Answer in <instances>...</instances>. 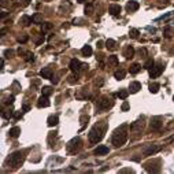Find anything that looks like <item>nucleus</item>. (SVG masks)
Wrapping results in <instances>:
<instances>
[{"label": "nucleus", "instance_id": "1", "mask_svg": "<svg viewBox=\"0 0 174 174\" xmlns=\"http://www.w3.org/2000/svg\"><path fill=\"white\" fill-rule=\"evenodd\" d=\"M128 140V126L126 125H122L121 128H118L117 130L114 132L112 134V144L114 147H122Z\"/></svg>", "mask_w": 174, "mask_h": 174}, {"label": "nucleus", "instance_id": "2", "mask_svg": "<svg viewBox=\"0 0 174 174\" xmlns=\"http://www.w3.org/2000/svg\"><path fill=\"white\" fill-rule=\"evenodd\" d=\"M24 163V154L21 151H17L7 158V165L11 166L13 169H18Z\"/></svg>", "mask_w": 174, "mask_h": 174}, {"label": "nucleus", "instance_id": "3", "mask_svg": "<svg viewBox=\"0 0 174 174\" xmlns=\"http://www.w3.org/2000/svg\"><path fill=\"white\" fill-rule=\"evenodd\" d=\"M112 106H114V100H111L110 97H101V99H99L97 104H96V107H97L99 111L108 110V108H111Z\"/></svg>", "mask_w": 174, "mask_h": 174}, {"label": "nucleus", "instance_id": "4", "mask_svg": "<svg viewBox=\"0 0 174 174\" xmlns=\"http://www.w3.org/2000/svg\"><path fill=\"white\" fill-rule=\"evenodd\" d=\"M81 147H82V141H81V138H80V137H75V138H73V140L67 144V151L70 152V154H74V152H77Z\"/></svg>", "mask_w": 174, "mask_h": 174}, {"label": "nucleus", "instance_id": "5", "mask_svg": "<svg viewBox=\"0 0 174 174\" xmlns=\"http://www.w3.org/2000/svg\"><path fill=\"white\" fill-rule=\"evenodd\" d=\"M101 138H103V130L99 128H93L89 133V141L91 143H99Z\"/></svg>", "mask_w": 174, "mask_h": 174}, {"label": "nucleus", "instance_id": "6", "mask_svg": "<svg viewBox=\"0 0 174 174\" xmlns=\"http://www.w3.org/2000/svg\"><path fill=\"white\" fill-rule=\"evenodd\" d=\"M163 70H165V66H163L162 63H159V64H156V66L149 69V77H151V78H156V77H159V75L162 74Z\"/></svg>", "mask_w": 174, "mask_h": 174}, {"label": "nucleus", "instance_id": "7", "mask_svg": "<svg viewBox=\"0 0 174 174\" xmlns=\"http://www.w3.org/2000/svg\"><path fill=\"white\" fill-rule=\"evenodd\" d=\"M69 67H70V70H71V71H78V70L82 67V64H81V62L78 60V59H71V60H70V66H69Z\"/></svg>", "mask_w": 174, "mask_h": 174}, {"label": "nucleus", "instance_id": "8", "mask_svg": "<svg viewBox=\"0 0 174 174\" xmlns=\"http://www.w3.org/2000/svg\"><path fill=\"white\" fill-rule=\"evenodd\" d=\"M140 89H141V84H140L138 81L130 82V85H129V92H130V93H137Z\"/></svg>", "mask_w": 174, "mask_h": 174}, {"label": "nucleus", "instance_id": "9", "mask_svg": "<svg viewBox=\"0 0 174 174\" xmlns=\"http://www.w3.org/2000/svg\"><path fill=\"white\" fill-rule=\"evenodd\" d=\"M51 103L50 100H48V96H45V95H43L40 99L37 100V106L40 107V108H43V107H48Z\"/></svg>", "mask_w": 174, "mask_h": 174}, {"label": "nucleus", "instance_id": "10", "mask_svg": "<svg viewBox=\"0 0 174 174\" xmlns=\"http://www.w3.org/2000/svg\"><path fill=\"white\" fill-rule=\"evenodd\" d=\"M161 149V147H158V145H149L148 148L144 151V156H151V155H154L155 152H158Z\"/></svg>", "mask_w": 174, "mask_h": 174}, {"label": "nucleus", "instance_id": "11", "mask_svg": "<svg viewBox=\"0 0 174 174\" xmlns=\"http://www.w3.org/2000/svg\"><path fill=\"white\" fill-rule=\"evenodd\" d=\"M126 10H128L129 13H133V11L138 10V1H136V0L128 1V4H126Z\"/></svg>", "mask_w": 174, "mask_h": 174}, {"label": "nucleus", "instance_id": "12", "mask_svg": "<svg viewBox=\"0 0 174 174\" xmlns=\"http://www.w3.org/2000/svg\"><path fill=\"white\" fill-rule=\"evenodd\" d=\"M124 56L126 59H132V58L134 56V48H133L132 45H128V47L124 50Z\"/></svg>", "mask_w": 174, "mask_h": 174}, {"label": "nucleus", "instance_id": "13", "mask_svg": "<svg viewBox=\"0 0 174 174\" xmlns=\"http://www.w3.org/2000/svg\"><path fill=\"white\" fill-rule=\"evenodd\" d=\"M108 152H110L108 147H104V145H100L95 149V155H107Z\"/></svg>", "mask_w": 174, "mask_h": 174}, {"label": "nucleus", "instance_id": "14", "mask_svg": "<svg viewBox=\"0 0 174 174\" xmlns=\"http://www.w3.org/2000/svg\"><path fill=\"white\" fill-rule=\"evenodd\" d=\"M40 75L43 78H52V69L51 67H44L41 71H40Z\"/></svg>", "mask_w": 174, "mask_h": 174}, {"label": "nucleus", "instance_id": "15", "mask_svg": "<svg viewBox=\"0 0 174 174\" xmlns=\"http://www.w3.org/2000/svg\"><path fill=\"white\" fill-rule=\"evenodd\" d=\"M108 11H110V14H111V15L117 17V15H119V13H121V6H118V4H111Z\"/></svg>", "mask_w": 174, "mask_h": 174}, {"label": "nucleus", "instance_id": "16", "mask_svg": "<svg viewBox=\"0 0 174 174\" xmlns=\"http://www.w3.org/2000/svg\"><path fill=\"white\" fill-rule=\"evenodd\" d=\"M162 125H163V122H162L159 118H155V119L151 121V128L155 129V130H159V129L162 128Z\"/></svg>", "mask_w": 174, "mask_h": 174}, {"label": "nucleus", "instance_id": "17", "mask_svg": "<svg viewBox=\"0 0 174 174\" xmlns=\"http://www.w3.org/2000/svg\"><path fill=\"white\" fill-rule=\"evenodd\" d=\"M8 134H10V137L17 138V137L21 134V128H18V126H14V128H11V129H10V132H8Z\"/></svg>", "mask_w": 174, "mask_h": 174}, {"label": "nucleus", "instance_id": "18", "mask_svg": "<svg viewBox=\"0 0 174 174\" xmlns=\"http://www.w3.org/2000/svg\"><path fill=\"white\" fill-rule=\"evenodd\" d=\"M125 75H126V71H125L124 69H119V70H117V71L114 73V77H115L117 80H124Z\"/></svg>", "mask_w": 174, "mask_h": 174}, {"label": "nucleus", "instance_id": "19", "mask_svg": "<svg viewBox=\"0 0 174 174\" xmlns=\"http://www.w3.org/2000/svg\"><path fill=\"white\" fill-rule=\"evenodd\" d=\"M58 122H59V118L56 117V115H51V117H48V126H56L58 125Z\"/></svg>", "mask_w": 174, "mask_h": 174}, {"label": "nucleus", "instance_id": "20", "mask_svg": "<svg viewBox=\"0 0 174 174\" xmlns=\"http://www.w3.org/2000/svg\"><path fill=\"white\" fill-rule=\"evenodd\" d=\"M159 88H161V85H159L158 82H151V84H149V92H151V93H158Z\"/></svg>", "mask_w": 174, "mask_h": 174}, {"label": "nucleus", "instance_id": "21", "mask_svg": "<svg viewBox=\"0 0 174 174\" xmlns=\"http://www.w3.org/2000/svg\"><path fill=\"white\" fill-rule=\"evenodd\" d=\"M81 52H82L84 56H91L92 55V48H91V45H84L82 50H81Z\"/></svg>", "mask_w": 174, "mask_h": 174}, {"label": "nucleus", "instance_id": "22", "mask_svg": "<svg viewBox=\"0 0 174 174\" xmlns=\"http://www.w3.org/2000/svg\"><path fill=\"white\" fill-rule=\"evenodd\" d=\"M140 70H141V66H140L138 63H133L130 66V69H129V71H130L132 74H137Z\"/></svg>", "mask_w": 174, "mask_h": 174}, {"label": "nucleus", "instance_id": "23", "mask_svg": "<svg viewBox=\"0 0 174 174\" xmlns=\"http://www.w3.org/2000/svg\"><path fill=\"white\" fill-rule=\"evenodd\" d=\"M21 24L24 26H29L30 24H33V21H32L30 17H28V15H24L22 18H21Z\"/></svg>", "mask_w": 174, "mask_h": 174}, {"label": "nucleus", "instance_id": "24", "mask_svg": "<svg viewBox=\"0 0 174 174\" xmlns=\"http://www.w3.org/2000/svg\"><path fill=\"white\" fill-rule=\"evenodd\" d=\"M141 128H143V122H140V121H137V122H133L130 125V129L132 130H141Z\"/></svg>", "mask_w": 174, "mask_h": 174}, {"label": "nucleus", "instance_id": "25", "mask_svg": "<svg viewBox=\"0 0 174 174\" xmlns=\"http://www.w3.org/2000/svg\"><path fill=\"white\" fill-rule=\"evenodd\" d=\"M128 95H129V91H126V89H121L118 93H117V96H118L119 99H122V100H125L126 97H128Z\"/></svg>", "mask_w": 174, "mask_h": 174}, {"label": "nucleus", "instance_id": "26", "mask_svg": "<svg viewBox=\"0 0 174 174\" xmlns=\"http://www.w3.org/2000/svg\"><path fill=\"white\" fill-rule=\"evenodd\" d=\"M106 47L108 48V50H111V51H114L117 47H115V41L114 40H111V38H108L106 41Z\"/></svg>", "mask_w": 174, "mask_h": 174}, {"label": "nucleus", "instance_id": "27", "mask_svg": "<svg viewBox=\"0 0 174 174\" xmlns=\"http://www.w3.org/2000/svg\"><path fill=\"white\" fill-rule=\"evenodd\" d=\"M14 110H7V111H3V118H6V119H10V118H13L14 117Z\"/></svg>", "mask_w": 174, "mask_h": 174}, {"label": "nucleus", "instance_id": "28", "mask_svg": "<svg viewBox=\"0 0 174 174\" xmlns=\"http://www.w3.org/2000/svg\"><path fill=\"white\" fill-rule=\"evenodd\" d=\"M118 64V58L117 56H108V66H115Z\"/></svg>", "mask_w": 174, "mask_h": 174}, {"label": "nucleus", "instance_id": "29", "mask_svg": "<svg viewBox=\"0 0 174 174\" xmlns=\"http://www.w3.org/2000/svg\"><path fill=\"white\" fill-rule=\"evenodd\" d=\"M154 66H155V62H154V59H148V60L145 62V64H144V69L149 70V69L154 67Z\"/></svg>", "mask_w": 174, "mask_h": 174}, {"label": "nucleus", "instance_id": "30", "mask_svg": "<svg viewBox=\"0 0 174 174\" xmlns=\"http://www.w3.org/2000/svg\"><path fill=\"white\" fill-rule=\"evenodd\" d=\"M41 15H40V14H34V15H33V17H32V21H33V24H40V22H41Z\"/></svg>", "mask_w": 174, "mask_h": 174}, {"label": "nucleus", "instance_id": "31", "mask_svg": "<svg viewBox=\"0 0 174 174\" xmlns=\"http://www.w3.org/2000/svg\"><path fill=\"white\" fill-rule=\"evenodd\" d=\"M138 34H140V32L137 30V29H130V32H129V36H130L132 38H137Z\"/></svg>", "mask_w": 174, "mask_h": 174}, {"label": "nucleus", "instance_id": "32", "mask_svg": "<svg viewBox=\"0 0 174 174\" xmlns=\"http://www.w3.org/2000/svg\"><path fill=\"white\" fill-rule=\"evenodd\" d=\"M41 92H43V95H45V96H50V95L52 93V89H51V87H43Z\"/></svg>", "mask_w": 174, "mask_h": 174}, {"label": "nucleus", "instance_id": "33", "mask_svg": "<svg viewBox=\"0 0 174 174\" xmlns=\"http://www.w3.org/2000/svg\"><path fill=\"white\" fill-rule=\"evenodd\" d=\"M92 13H93V6L92 4H87L85 6V14L87 15H92Z\"/></svg>", "mask_w": 174, "mask_h": 174}, {"label": "nucleus", "instance_id": "34", "mask_svg": "<svg viewBox=\"0 0 174 174\" xmlns=\"http://www.w3.org/2000/svg\"><path fill=\"white\" fill-rule=\"evenodd\" d=\"M52 28V24H43V26H41V32L43 33H45V32H48Z\"/></svg>", "mask_w": 174, "mask_h": 174}, {"label": "nucleus", "instance_id": "35", "mask_svg": "<svg viewBox=\"0 0 174 174\" xmlns=\"http://www.w3.org/2000/svg\"><path fill=\"white\" fill-rule=\"evenodd\" d=\"M171 34H173V29H171V28H166V29H165V37L170 38Z\"/></svg>", "mask_w": 174, "mask_h": 174}, {"label": "nucleus", "instance_id": "36", "mask_svg": "<svg viewBox=\"0 0 174 174\" xmlns=\"http://www.w3.org/2000/svg\"><path fill=\"white\" fill-rule=\"evenodd\" d=\"M25 60H26V62H33V60H34V55L30 54V52H28L26 56H25Z\"/></svg>", "mask_w": 174, "mask_h": 174}, {"label": "nucleus", "instance_id": "37", "mask_svg": "<svg viewBox=\"0 0 174 174\" xmlns=\"http://www.w3.org/2000/svg\"><path fill=\"white\" fill-rule=\"evenodd\" d=\"M28 40H29V37H28V34H22V36H19L18 37V41L19 43H26V41H28Z\"/></svg>", "mask_w": 174, "mask_h": 174}, {"label": "nucleus", "instance_id": "38", "mask_svg": "<svg viewBox=\"0 0 174 174\" xmlns=\"http://www.w3.org/2000/svg\"><path fill=\"white\" fill-rule=\"evenodd\" d=\"M4 56H6V58H13V56H14V51L13 50H6V51H4Z\"/></svg>", "mask_w": 174, "mask_h": 174}, {"label": "nucleus", "instance_id": "39", "mask_svg": "<svg viewBox=\"0 0 174 174\" xmlns=\"http://www.w3.org/2000/svg\"><path fill=\"white\" fill-rule=\"evenodd\" d=\"M129 107H130V106H129V103L125 100L124 104H122V107H121V108H122V111H128V110H129Z\"/></svg>", "mask_w": 174, "mask_h": 174}, {"label": "nucleus", "instance_id": "40", "mask_svg": "<svg viewBox=\"0 0 174 174\" xmlns=\"http://www.w3.org/2000/svg\"><path fill=\"white\" fill-rule=\"evenodd\" d=\"M22 114H24L22 111H15V112H14V118H15V119H19L21 117H22Z\"/></svg>", "mask_w": 174, "mask_h": 174}, {"label": "nucleus", "instance_id": "41", "mask_svg": "<svg viewBox=\"0 0 174 174\" xmlns=\"http://www.w3.org/2000/svg\"><path fill=\"white\" fill-rule=\"evenodd\" d=\"M7 104H13L14 103V95H11V96H8V99L6 100Z\"/></svg>", "mask_w": 174, "mask_h": 174}, {"label": "nucleus", "instance_id": "42", "mask_svg": "<svg viewBox=\"0 0 174 174\" xmlns=\"http://www.w3.org/2000/svg\"><path fill=\"white\" fill-rule=\"evenodd\" d=\"M88 121H89V117H82L81 118V124H82V126L85 124H88Z\"/></svg>", "mask_w": 174, "mask_h": 174}, {"label": "nucleus", "instance_id": "43", "mask_svg": "<svg viewBox=\"0 0 174 174\" xmlns=\"http://www.w3.org/2000/svg\"><path fill=\"white\" fill-rule=\"evenodd\" d=\"M32 0H19V3L22 4V6H28V4H30Z\"/></svg>", "mask_w": 174, "mask_h": 174}, {"label": "nucleus", "instance_id": "44", "mask_svg": "<svg viewBox=\"0 0 174 174\" xmlns=\"http://www.w3.org/2000/svg\"><path fill=\"white\" fill-rule=\"evenodd\" d=\"M138 54H140L141 56H145L147 55V50H145V48H141V50L138 51Z\"/></svg>", "mask_w": 174, "mask_h": 174}, {"label": "nucleus", "instance_id": "45", "mask_svg": "<svg viewBox=\"0 0 174 174\" xmlns=\"http://www.w3.org/2000/svg\"><path fill=\"white\" fill-rule=\"evenodd\" d=\"M133 170L132 169H124V170H121V173H132Z\"/></svg>", "mask_w": 174, "mask_h": 174}, {"label": "nucleus", "instance_id": "46", "mask_svg": "<svg viewBox=\"0 0 174 174\" xmlns=\"http://www.w3.org/2000/svg\"><path fill=\"white\" fill-rule=\"evenodd\" d=\"M104 47V43L103 41H97V48H103Z\"/></svg>", "mask_w": 174, "mask_h": 174}, {"label": "nucleus", "instance_id": "47", "mask_svg": "<svg viewBox=\"0 0 174 174\" xmlns=\"http://www.w3.org/2000/svg\"><path fill=\"white\" fill-rule=\"evenodd\" d=\"M29 110H30V107L28 106V104H25V106H24V111H29Z\"/></svg>", "mask_w": 174, "mask_h": 174}, {"label": "nucleus", "instance_id": "48", "mask_svg": "<svg viewBox=\"0 0 174 174\" xmlns=\"http://www.w3.org/2000/svg\"><path fill=\"white\" fill-rule=\"evenodd\" d=\"M77 1H78V3H85L87 0H77Z\"/></svg>", "mask_w": 174, "mask_h": 174}]
</instances>
